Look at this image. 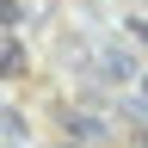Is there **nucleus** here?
<instances>
[{
	"mask_svg": "<svg viewBox=\"0 0 148 148\" xmlns=\"http://www.w3.org/2000/svg\"><path fill=\"white\" fill-rule=\"evenodd\" d=\"M136 86H142V111H148V74H142V80H136Z\"/></svg>",
	"mask_w": 148,
	"mask_h": 148,
	"instance_id": "nucleus-6",
	"label": "nucleus"
},
{
	"mask_svg": "<svg viewBox=\"0 0 148 148\" xmlns=\"http://www.w3.org/2000/svg\"><path fill=\"white\" fill-rule=\"evenodd\" d=\"M62 123H68V136H74V142H92V136L105 130V117H99V111H68Z\"/></svg>",
	"mask_w": 148,
	"mask_h": 148,
	"instance_id": "nucleus-3",
	"label": "nucleus"
},
{
	"mask_svg": "<svg viewBox=\"0 0 148 148\" xmlns=\"http://www.w3.org/2000/svg\"><path fill=\"white\" fill-rule=\"evenodd\" d=\"M0 136H6V142H25V117H18V111H0Z\"/></svg>",
	"mask_w": 148,
	"mask_h": 148,
	"instance_id": "nucleus-4",
	"label": "nucleus"
},
{
	"mask_svg": "<svg viewBox=\"0 0 148 148\" xmlns=\"http://www.w3.org/2000/svg\"><path fill=\"white\" fill-rule=\"evenodd\" d=\"M6 25H18V0H0V31Z\"/></svg>",
	"mask_w": 148,
	"mask_h": 148,
	"instance_id": "nucleus-5",
	"label": "nucleus"
},
{
	"mask_svg": "<svg viewBox=\"0 0 148 148\" xmlns=\"http://www.w3.org/2000/svg\"><path fill=\"white\" fill-rule=\"evenodd\" d=\"M62 148H86V142H62Z\"/></svg>",
	"mask_w": 148,
	"mask_h": 148,
	"instance_id": "nucleus-7",
	"label": "nucleus"
},
{
	"mask_svg": "<svg viewBox=\"0 0 148 148\" xmlns=\"http://www.w3.org/2000/svg\"><path fill=\"white\" fill-rule=\"evenodd\" d=\"M25 74V43L12 31H0V80H18Z\"/></svg>",
	"mask_w": 148,
	"mask_h": 148,
	"instance_id": "nucleus-1",
	"label": "nucleus"
},
{
	"mask_svg": "<svg viewBox=\"0 0 148 148\" xmlns=\"http://www.w3.org/2000/svg\"><path fill=\"white\" fill-rule=\"evenodd\" d=\"M105 80H142V74H136V56L111 43V49H105Z\"/></svg>",
	"mask_w": 148,
	"mask_h": 148,
	"instance_id": "nucleus-2",
	"label": "nucleus"
}]
</instances>
